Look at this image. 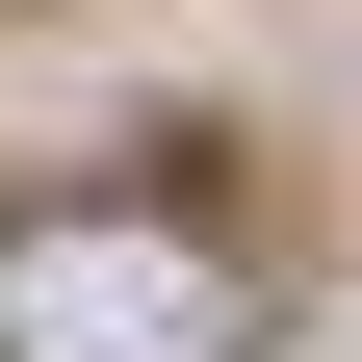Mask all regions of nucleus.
<instances>
[{
  "label": "nucleus",
  "mask_w": 362,
  "mask_h": 362,
  "mask_svg": "<svg viewBox=\"0 0 362 362\" xmlns=\"http://www.w3.org/2000/svg\"><path fill=\"white\" fill-rule=\"evenodd\" d=\"M259 337H285V285L233 207H181V181L0 207V362H259Z\"/></svg>",
  "instance_id": "nucleus-1"
}]
</instances>
